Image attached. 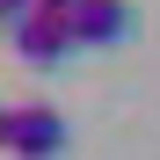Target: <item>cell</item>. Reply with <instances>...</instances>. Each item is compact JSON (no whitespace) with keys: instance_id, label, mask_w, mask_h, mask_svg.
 Masks as SVG:
<instances>
[{"instance_id":"1","label":"cell","mask_w":160,"mask_h":160,"mask_svg":"<svg viewBox=\"0 0 160 160\" xmlns=\"http://www.w3.org/2000/svg\"><path fill=\"white\" fill-rule=\"evenodd\" d=\"M8 37H15V58H22V66H58L66 51H80V44H73V22H66L58 8H29Z\"/></svg>"},{"instance_id":"2","label":"cell","mask_w":160,"mask_h":160,"mask_svg":"<svg viewBox=\"0 0 160 160\" xmlns=\"http://www.w3.org/2000/svg\"><path fill=\"white\" fill-rule=\"evenodd\" d=\"M66 146V117L44 109V102H22V109H8V153L15 160H58Z\"/></svg>"},{"instance_id":"3","label":"cell","mask_w":160,"mask_h":160,"mask_svg":"<svg viewBox=\"0 0 160 160\" xmlns=\"http://www.w3.org/2000/svg\"><path fill=\"white\" fill-rule=\"evenodd\" d=\"M66 22H73V44L109 51V44H124V37H131V0H73Z\"/></svg>"},{"instance_id":"4","label":"cell","mask_w":160,"mask_h":160,"mask_svg":"<svg viewBox=\"0 0 160 160\" xmlns=\"http://www.w3.org/2000/svg\"><path fill=\"white\" fill-rule=\"evenodd\" d=\"M29 8H37V0H0V29H15V22L29 15Z\"/></svg>"},{"instance_id":"5","label":"cell","mask_w":160,"mask_h":160,"mask_svg":"<svg viewBox=\"0 0 160 160\" xmlns=\"http://www.w3.org/2000/svg\"><path fill=\"white\" fill-rule=\"evenodd\" d=\"M0 153H8V109H0Z\"/></svg>"},{"instance_id":"6","label":"cell","mask_w":160,"mask_h":160,"mask_svg":"<svg viewBox=\"0 0 160 160\" xmlns=\"http://www.w3.org/2000/svg\"><path fill=\"white\" fill-rule=\"evenodd\" d=\"M37 8H58V15H66V8H73V0H37Z\"/></svg>"}]
</instances>
